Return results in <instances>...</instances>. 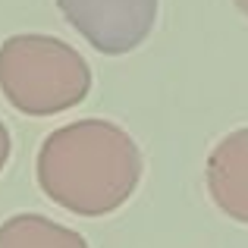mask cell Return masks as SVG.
I'll list each match as a JSON object with an SVG mask.
<instances>
[{
    "instance_id": "4",
    "label": "cell",
    "mask_w": 248,
    "mask_h": 248,
    "mask_svg": "<svg viewBox=\"0 0 248 248\" xmlns=\"http://www.w3.org/2000/svg\"><path fill=\"white\" fill-rule=\"evenodd\" d=\"M207 192L236 223H248V129H236L207 154Z\"/></svg>"
},
{
    "instance_id": "6",
    "label": "cell",
    "mask_w": 248,
    "mask_h": 248,
    "mask_svg": "<svg viewBox=\"0 0 248 248\" xmlns=\"http://www.w3.org/2000/svg\"><path fill=\"white\" fill-rule=\"evenodd\" d=\"M10 151H13V141H10V129L3 126V120H0V173H3L6 160H10Z\"/></svg>"
},
{
    "instance_id": "5",
    "label": "cell",
    "mask_w": 248,
    "mask_h": 248,
    "mask_svg": "<svg viewBox=\"0 0 248 248\" xmlns=\"http://www.w3.org/2000/svg\"><path fill=\"white\" fill-rule=\"evenodd\" d=\"M0 248H88V242L44 214H16L0 223Z\"/></svg>"
},
{
    "instance_id": "2",
    "label": "cell",
    "mask_w": 248,
    "mask_h": 248,
    "mask_svg": "<svg viewBox=\"0 0 248 248\" xmlns=\"http://www.w3.org/2000/svg\"><path fill=\"white\" fill-rule=\"evenodd\" d=\"M0 91L25 116L73 110L91 91V69L73 44L54 35H10L0 44Z\"/></svg>"
},
{
    "instance_id": "7",
    "label": "cell",
    "mask_w": 248,
    "mask_h": 248,
    "mask_svg": "<svg viewBox=\"0 0 248 248\" xmlns=\"http://www.w3.org/2000/svg\"><path fill=\"white\" fill-rule=\"evenodd\" d=\"M232 3H236V10L242 13V16H248V0H232Z\"/></svg>"
},
{
    "instance_id": "1",
    "label": "cell",
    "mask_w": 248,
    "mask_h": 248,
    "mask_svg": "<svg viewBox=\"0 0 248 248\" xmlns=\"http://www.w3.org/2000/svg\"><path fill=\"white\" fill-rule=\"evenodd\" d=\"M38 186L79 217L120 211L141 182L145 157L135 139L110 120H79L54 129L38 148Z\"/></svg>"
},
{
    "instance_id": "3",
    "label": "cell",
    "mask_w": 248,
    "mask_h": 248,
    "mask_svg": "<svg viewBox=\"0 0 248 248\" xmlns=\"http://www.w3.org/2000/svg\"><path fill=\"white\" fill-rule=\"evenodd\" d=\"M57 6L85 41L107 57L145 44L157 22V0H57Z\"/></svg>"
}]
</instances>
